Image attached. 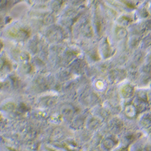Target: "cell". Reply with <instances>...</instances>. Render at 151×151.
Here are the masks:
<instances>
[{"label":"cell","mask_w":151,"mask_h":151,"mask_svg":"<svg viewBox=\"0 0 151 151\" xmlns=\"http://www.w3.org/2000/svg\"><path fill=\"white\" fill-rule=\"evenodd\" d=\"M124 124L123 120L119 117H113L109 120L108 128L111 134L117 135L123 131Z\"/></svg>","instance_id":"obj_2"},{"label":"cell","mask_w":151,"mask_h":151,"mask_svg":"<svg viewBox=\"0 0 151 151\" xmlns=\"http://www.w3.org/2000/svg\"><path fill=\"white\" fill-rule=\"evenodd\" d=\"M120 94L122 97L126 100H129L134 95V90L130 85H125L122 88Z\"/></svg>","instance_id":"obj_5"},{"label":"cell","mask_w":151,"mask_h":151,"mask_svg":"<svg viewBox=\"0 0 151 151\" xmlns=\"http://www.w3.org/2000/svg\"><path fill=\"white\" fill-rule=\"evenodd\" d=\"M140 127L145 130L150 132L151 131V114L149 113H144L140 119Z\"/></svg>","instance_id":"obj_4"},{"label":"cell","mask_w":151,"mask_h":151,"mask_svg":"<svg viewBox=\"0 0 151 151\" xmlns=\"http://www.w3.org/2000/svg\"><path fill=\"white\" fill-rule=\"evenodd\" d=\"M119 140L116 135L109 133L102 137L100 147L104 151H112L119 146Z\"/></svg>","instance_id":"obj_1"},{"label":"cell","mask_w":151,"mask_h":151,"mask_svg":"<svg viewBox=\"0 0 151 151\" xmlns=\"http://www.w3.org/2000/svg\"><path fill=\"white\" fill-rule=\"evenodd\" d=\"M104 120L99 116H94L91 117L89 121V127L90 129L93 130L99 129L103 125Z\"/></svg>","instance_id":"obj_6"},{"label":"cell","mask_w":151,"mask_h":151,"mask_svg":"<svg viewBox=\"0 0 151 151\" xmlns=\"http://www.w3.org/2000/svg\"><path fill=\"white\" fill-rule=\"evenodd\" d=\"M147 99H148V102L150 106H151V93H150V94H147Z\"/></svg>","instance_id":"obj_9"},{"label":"cell","mask_w":151,"mask_h":151,"mask_svg":"<svg viewBox=\"0 0 151 151\" xmlns=\"http://www.w3.org/2000/svg\"><path fill=\"white\" fill-rule=\"evenodd\" d=\"M112 151H130L129 147L127 145H123L121 146H117L115 149Z\"/></svg>","instance_id":"obj_7"},{"label":"cell","mask_w":151,"mask_h":151,"mask_svg":"<svg viewBox=\"0 0 151 151\" xmlns=\"http://www.w3.org/2000/svg\"><path fill=\"white\" fill-rule=\"evenodd\" d=\"M123 112L124 116L129 120H134L139 114L135 105L132 101H127L123 106Z\"/></svg>","instance_id":"obj_3"},{"label":"cell","mask_w":151,"mask_h":151,"mask_svg":"<svg viewBox=\"0 0 151 151\" xmlns=\"http://www.w3.org/2000/svg\"><path fill=\"white\" fill-rule=\"evenodd\" d=\"M149 134H150V140H151V131L149 132Z\"/></svg>","instance_id":"obj_10"},{"label":"cell","mask_w":151,"mask_h":151,"mask_svg":"<svg viewBox=\"0 0 151 151\" xmlns=\"http://www.w3.org/2000/svg\"><path fill=\"white\" fill-rule=\"evenodd\" d=\"M92 151H104L103 149L100 147V146L99 147H94Z\"/></svg>","instance_id":"obj_8"}]
</instances>
